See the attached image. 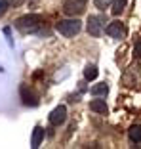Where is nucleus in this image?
<instances>
[{
    "mask_svg": "<svg viewBox=\"0 0 141 149\" xmlns=\"http://www.w3.org/2000/svg\"><path fill=\"white\" fill-rule=\"evenodd\" d=\"M44 25V19L38 13H27L23 17H19L15 21V29L23 35H31V33H38Z\"/></svg>",
    "mask_w": 141,
    "mask_h": 149,
    "instance_id": "obj_1",
    "label": "nucleus"
},
{
    "mask_svg": "<svg viewBox=\"0 0 141 149\" xmlns=\"http://www.w3.org/2000/svg\"><path fill=\"white\" fill-rule=\"evenodd\" d=\"M122 86L124 88H141V65L133 63L122 74Z\"/></svg>",
    "mask_w": 141,
    "mask_h": 149,
    "instance_id": "obj_2",
    "label": "nucleus"
},
{
    "mask_svg": "<svg viewBox=\"0 0 141 149\" xmlns=\"http://www.w3.org/2000/svg\"><path fill=\"white\" fill-rule=\"evenodd\" d=\"M55 29H57V33L63 35V36H75L82 31V23L75 17L73 19H63V21H59L57 25H55Z\"/></svg>",
    "mask_w": 141,
    "mask_h": 149,
    "instance_id": "obj_3",
    "label": "nucleus"
},
{
    "mask_svg": "<svg viewBox=\"0 0 141 149\" xmlns=\"http://www.w3.org/2000/svg\"><path fill=\"white\" fill-rule=\"evenodd\" d=\"M105 15H90L88 19V25H86V31H88V35L92 36H101L103 31H105Z\"/></svg>",
    "mask_w": 141,
    "mask_h": 149,
    "instance_id": "obj_4",
    "label": "nucleus"
},
{
    "mask_svg": "<svg viewBox=\"0 0 141 149\" xmlns=\"http://www.w3.org/2000/svg\"><path fill=\"white\" fill-rule=\"evenodd\" d=\"M86 2L88 0H65V4H63V12L70 17H75V15H80L84 13L86 10Z\"/></svg>",
    "mask_w": 141,
    "mask_h": 149,
    "instance_id": "obj_5",
    "label": "nucleus"
},
{
    "mask_svg": "<svg viewBox=\"0 0 141 149\" xmlns=\"http://www.w3.org/2000/svg\"><path fill=\"white\" fill-rule=\"evenodd\" d=\"M105 33L109 36H113V38H124V35H126V25H124L122 21H113L105 27Z\"/></svg>",
    "mask_w": 141,
    "mask_h": 149,
    "instance_id": "obj_6",
    "label": "nucleus"
},
{
    "mask_svg": "<svg viewBox=\"0 0 141 149\" xmlns=\"http://www.w3.org/2000/svg\"><path fill=\"white\" fill-rule=\"evenodd\" d=\"M65 118H67V107L65 105H57L52 113H50V124H52V126H59V124L65 123Z\"/></svg>",
    "mask_w": 141,
    "mask_h": 149,
    "instance_id": "obj_7",
    "label": "nucleus"
},
{
    "mask_svg": "<svg viewBox=\"0 0 141 149\" xmlns=\"http://www.w3.org/2000/svg\"><path fill=\"white\" fill-rule=\"evenodd\" d=\"M21 100H23L25 105H31V107L38 105V96L32 92L31 88H27V86H21Z\"/></svg>",
    "mask_w": 141,
    "mask_h": 149,
    "instance_id": "obj_8",
    "label": "nucleus"
},
{
    "mask_svg": "<svg viewBox=\"0 0 141 149\" xmlns=\"http://www.w3.org/2000/svg\"><path fill=\"white\" fill-rule=\"evenodd\" d=\"M90 109H92L93 113H101V115L109 113V107H107L105 100H93V101H90Z\"/></svg>",
    "mask_w": 141,
    "mask_h": 149,
    "instance_id": "obj_9",
    "label": "nucleus"
},
{
    "mask_svg": "<svg viewBox=\"0 0 141 149\" xmlns=\"http://www.w3.org/2000/svg\"><path fill=\"white\" fill-rule=\"evenodd\" d=\"M42 140H44V128H42V126H36L35 130H32V140H31V147H32V149L40 147V143H42Z\"/></svg>",
    "mask_w": 141,
    "mask_h": 149,
    "instance_id": "obj_10",
    "label": "nucleus"
},
{
    "mask_svg": "<svg viewBox=\"0 0 141 149\" xmlns=\"http://www.w3.org/2000/svg\"><path fill=\"white\" fill-rule=\"evenodd\" d=\"M128 138L132 143H141V124H133L128 130Z\"/></svg>",
    "mask_w": 141,
    "mask_h": 149,
    "instance_id": "obj_11",
    "label": "nucleus"
},
{
    "mask_svg": "<svg viewBox=\"0 0 141 149\" xmlns=\"http://www.w3.org/2000/svg\"><path fill=\"white\" fill-rule=\"evenodd\" d=\"M92 92V96H95V97H101V96H107L109 94V84L107 82H101V84H95V86L90 90Z\"/></svg>",
    "mask_w": 141,
    "mask_h": 149,
    "instance_id": "obj_12",
    "label": "nucleus"
},
{
    "mask_svg": "<svg viewBox=\"0 0 141 149\" xmlns=\"http://www.w3.org/2000/svg\"><path fill=\"white\" fill-rule=\"evenodd\" d=\"M126 2H128V0H115V2H113V10H111L113 15H120V13L126 10Z\"/></svg>",
    "mask_w": 141,
    "mask_h": 149,
    "instance_id": "obj_13",
    "label": "nucleus"
},
{
    "mask_svg": "<svg viewBox=\"0 0 141 149\" xmlns=\"http://www.w3.org/2000/svg\"><path fill=\"white\" fill-rule=\"evenodd\" d=\"M97 73H99V71H97L95 65H88L86 69H84V79L86 80H93L97 77Z\"/></svg>",
    "mask_w": 141,
    "mask_h": 149,
    "instance_id": "obj_14",
    "label": "nucleus"
},
{
    "mask_svg": "<svg viewBox=\"0 0 141 149\" xmlns=\"http://www.w3.org/2000/svg\"><path fill=\"white\" fill-rule=\"evenodd\" d=\"M93 2H95V6H97L99 10H105V8H109V6L113 4L115 0H93Z\"/></svg>",
    "mask_w": 141,
    "mask_h": 149,
    "instance_id": "obj_15",
    "label": "nucleus"
},
{
    "mask_svg": "<svg viewBox=\"0 0 141 149\" xmlns=\"http://www.w3.org/2000/svg\"><path fill=\"white\" fill-rule=\"evenodd\" d=\"M133 56H135L137 59H139V57H141V36H139V38H137L135 46H133Z\"/></svg>",
    "mask_w": 141,
    "mask_h": 149,
    "instance_id": "obj_16",
    "label": "nucleus"
},
{
    "mask_svg": "<svg viewBox=\"0 0 141 149\" xmlns=\"http://www.w3.org/2000/svg\"><path fill=\"white\" fill-rule=\"evenodd\" d=\"M8 8H10L8 0H0V15H4V13L8 12Z\"/></svg>",
    "mask_w": 141,
    "mask_h": 149,
    "instance_id": "obj_17",
    "label": "nucleus"
}]
</instances>
